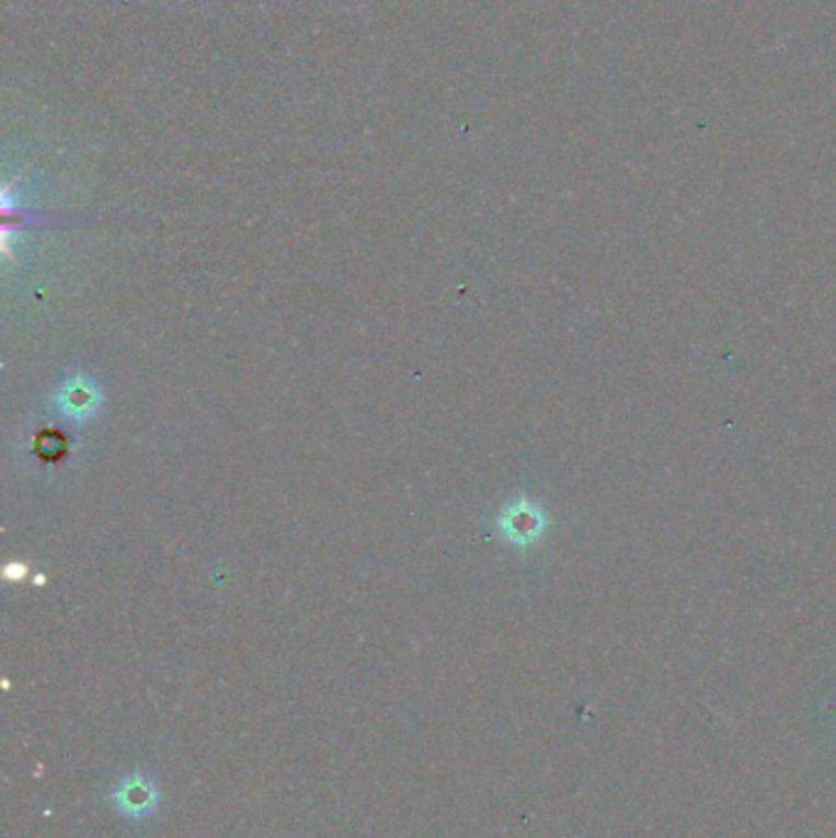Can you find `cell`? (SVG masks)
Here are the masks:
<instances>
[{"label": "cell", "instance_id": "obj_1", "mask_svg": "<svg viewBox=\"0 0 836 838\" xmlns=\"http://www.w3.org/2000/svg\"><path fill=\"white\" fill-rule=\"evenodd\" d=\"M111 802L116 806V812L128 816V819H146V816L158 812L160 790L148 774L133 772L118 782V788L111 794Z\"/></svg>", "mask_w": 836, "mask_h": 838}]
</instances>
